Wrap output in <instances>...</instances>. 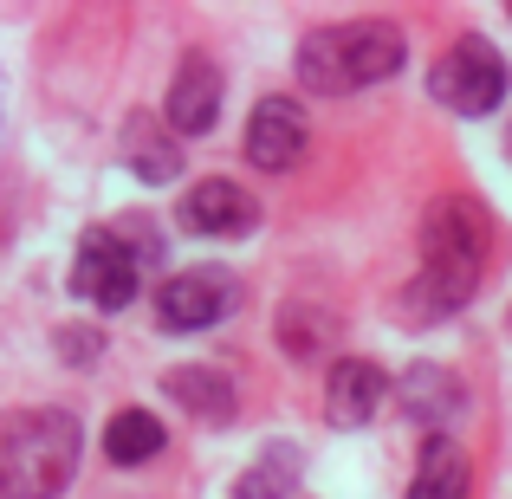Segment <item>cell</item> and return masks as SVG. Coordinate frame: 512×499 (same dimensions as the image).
<instances>
[{"instance_id":"cell-1","label":"cell","mask_w":512,"mask_h":499,"mask_svg":"<svg viewBox=\"0 0 512 499\" xmlns=\"http://www.w3.org/2000/svg\"><path fill=\"white\" fill-rule=\"evenodd\" d=\"M480 266H487V221L467 195H441L422 221V273L415 286H402L396 312L409 325H441L448 312H461L480 286Z\"/></svg>"},{"instance_id":"cell-2","label":"cell","mask_w":512,"mask_h":499,"mask_svg":"<svg viewBox=\"0 0 512 499\" xmlns=\"http://www.w3.org/2000/svg\"><path fill=\"white\" fill-rule=\"evenodd\" d=\"M409 46H402V26L389 20H338V26H318L305 33L299 46V85L318 91V98H344V91L363 85H383V78L402 72Z\"/></svg>"},{"instance_id":"cell-3","label":"cell","mask_w":512,"mask_h":499,"mask_svg":"<svg viewBox=\"0 0 512 499\" xmlns=\"http://www.w3.org/2000/svg\"><path fill=\"white\" fill-rule=\"evenodd\" d=\"M72 467H78V422L65 409H20L0 422V493L7 499L65 493Z\"/></svg>"},{"instance_id":"cell-4","label":"cell","mask_w":512,"mask_h":499,"mask_svg":"<svg viewBox=\"0 0 512 499\" xmlns=\"http://www.w3.org/2000/svg\"><path fill=\"white\" fill-rule=\"evenodd\" d=\"M428 91H435V104H448L461 117H487L506 98V59L487 39H454L428 72Z\"/></svg>"},{"instance_id":"cell-5","label":"cell","mask_w":512,"mask_h":499,"mask_svg":"<svg viewBox=\"0 0 512 499\" xmlns=\"http://www.w3.org/2000/svg\"><path fill=\"white\" fill-rule=\"evenodd\" d=\"M137 266H143V253H130L124 234L91 227L78 240V260H72V292L85 305H98V312H124L137 299Z\"/></svg>"},{"instance_id":"cell-6","label":"cell","mask_w":512,"mask_h":499,"mask_svg":"<svg viewBox=\"0 0 512 499\" xmlns=\"http://www.w3.org/2000/svg\"><path fill=\"white\" fill-rule=\"evenodd\" d=\"M227 312H234V279H227L221 266L175 273V279H163V292H156V318H163L169 331H208V325H221Z\"/></svg>"},{"instance_id":"cell-7","label":"cell","mask_w":512,"mask_h":499,"mask_svg":"<svg viewBox=\"0 0 512 499\" xmlns=\"http://www.w3.org/2000/svg\"><path fill=\"white\" fill-rule=\"evenodd\" d=\"M214 117H221V65L208 52H188L169 78V98H163V124L175 137H208Z\"/></svg>"},{"instance_id":"cell-8","label":"cell","mask_w":512,"mask_h":499,"mask_svg":"<svg viewBox=\"0 0 512 499\" xmlns=\"http://www.w3.org/2000/svg\"><path fill=\"white\" fill-rule=\"evenodd\" d=\"M253 221H260V201H253L240 182H227V175H208V182H195L182 195V227L188 234L234 240V234H253Z\"/></svg>"},{"instance_id":"cell-9","label":"cell","mask_w":512,"mask_h":499,"mask_svg":"<svg viewBox=\"0 0 512 499\" xmlns=\"http://www.w3.org/2000/svg\"><path fill=\"white\" fill-rule=\"evenodd\" d=\"M305 156V111L292 98H260L247 117V163L253 169H292Z\"/></svg>"},{"instance_id":"cell-10","label":"cell","mask_w":512,"mask_h":499,"mask_svg":"<svg viewBox=\"0 0 512 499\" xmlns=\"http://www.w3.org/2000/svg\"><path fill=\"white\" fill-rule=\"evenodd\" d=\"M383 396H389L383 363H370V357H338V363H331V383H325V415H331L338 428H363L376 409H383Z\"/></svg>"},{"instance_id":"cell-11","label":"cell","mask_w":512,"mask_h":499,"mask_svg":"<svg viewBox=\"0 0 512 499\" xmlns=\"http://www.w3.org/2000/svg\"><path fill=\"white\" fill-rule=\"evenodd\" d=\"M169 396L182 402L188 415H195V422H208V428H227L234 422V383H227L221 370H208V363H182V370H169Z\"/></svg>"},{"instance_id":"cell-12","label":"cell","mask_w":512,"mask_h":499,"mask_svg":"<svg viewBox=\"0 0 512 499\" xmlns=\"http://www.w3.org/2000/svg\"><path fill=\"white\" fill-rule=\"evenodd\" d=\"M409 499H467V454H461V441L428 435L422 461H415V480H409Z\"/></svg>"},{"instance_id":"cell-13","label":"cell","mask_w":512,"mask_h":499,"mask_svg":"<svg viewBox=\"0 0 512 499\" xmlns=\"http://www.w3.org/2000/svg\"><path fill=\"white\" fill-rule=\"evenodd\" d=\"M299 487V448L292 441H273V448L253 454V467L234 480V499H292Z\"/></svg>"},{"instance_id":"cell-14","label":"cell","mask_w":512,"mask_h":499,"mask_svg":"<svg viewBox=\"0 0 512 499\" xmlns=\"http://www.w3.org/2000/svg\"><path fill=\"white\" fill-rule=\"evenodd\" d=\"M124 150H130V169H137L143 182H175V175H182V150H175L169 130H156V117H130Z\"/></svg>"},{"instance_id":"cell-15","label":"cell","mask_w":512,"mask_h":499,"mask_svg":"<svg viewBox=\"0 0 512 499\" xmlns=\"http://www.w3.org/2000/svg\"><path fill=\"white\" fill-rule=\"evenodd\" d=\"M163 422H156L150 409H124L111 415V428H104V454H111L117 467H137V461H156L163 454Z\"/></svg>"},{"instance_id":"cell-16","label":"cell","mask_w":512,"mask_h":499,"mask_svg":"<svg viewBox=\"0 0 512 499\" xmlns=\"http://www.w3.org/2000/svg\"><path fill=\"white\" fill-rule=\"evenodd\" d=\"M279 344H286V357L312 363V357H325V350L338 344V318H331L325 305H299L292 299L286 312H279Z\"/></svg>"},{"instance_id":"cell-17","label":"cell","mask_w":512,"mask_h":499,"mask_svg":"<svg viewBox=\"0 0 512 499\" xmlns=\"http://www.w3.org/2000/svg\"><path fill=\"white\" fill-rule=\"evenodd\" d=\"M402 402H409V415H422V422H441V415L461 409V389L441 370H415L409 383H402Z\"/></svg>"}]
</instances>
